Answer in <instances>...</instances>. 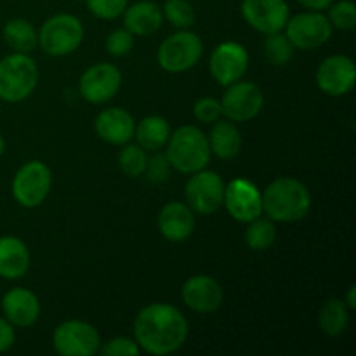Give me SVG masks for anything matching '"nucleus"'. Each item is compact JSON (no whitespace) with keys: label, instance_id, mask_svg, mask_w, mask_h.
Returning a JSON list of instances; mask_svg holds the SVG:
<instances>
[{"label":"nucleus","instance_id":"39","mask_svg":"<svg viewBox=\"0 0 356 356\" xmlns=\"http://www.w3.org/2000/svg\"><path fill=\"white\" fill-rule=\"evenodd\" d=\"M346 306L350 309H356V287L355 285H351L350 289H348V294H346Z\"/></svg>","mask_w":356,"mask_h":356},{"label":"nucleus","instance_id":"27","mask_svg":"<svg viewBox=\"0 0 356 356\" xmlns=\"http://www.w3.org/2000/svg\"><path fill=\"white\" fill-rule=\"evenodd\" d=\"M247 225L249 226L245 229V243L250 250L261 252L273 245L277 238V228L271 219H264L259 216Z\"/></svg>","mask_w":356,"mask_h":356},{"label":"nucleus","instance_id":"23","mask_svg":"<svg viewBox=\"0 0 356 356\" xmlns=\"http://www.w3.org/2000/svg\"><path fill=\"white\" fill-rule=\"evenodd\" d=\"M209 148L221 160H232L242 149V134L232 120H216L209 134Z\"/></svg>","mask_w":356,"mask_h":356},{"label":"nucleus","instance_id":"10","mask_svg":"<svg viewBox=\"0 0 356 356\" xmlns=\"http://www.w3.org/2000/svg\"><path fill=\"white\" fill-rule=\"evenodd\" d=\"M284 30H287L285 35L292 45L301 51L322 47L332 37V24L329 17L318 10H306L296 14L294 17H289Z\"/></svg>","mask_w":356,"mask_h":356},{"label":"nucleus","instance_id":"31","mask_svg":"<svg viewBox=\"0 0 356 356\" xmlns=\"http://www.w3.org/2000/svg\"><path fill=\"white\" fill-rule=\"evenodd\" d=\"M329 21L337 30H353L356 24V6L351 0H339L329 7Z\"/></svg>","mask_w":356,"mask_h":356},{"label":"nucleus","instance_id":"37","mask_svg":"<svg viewBox=\"0 0 356 356\" xmlns=\"http://www.w3.org/2000/svg\"><path fill=\"white\" fill-rule=\"evenodd\" d=\"M16 343V330L14 325L6 318L0 316V353H6Z\"/></svg>","mask_w":356,"mask_h":356},{"label":"nucleus","instance_id":"36","mask_svg":"<svg viewBox=\"0 0 356 356\" xmlns=\"http://www.w3.org/2000/svg\"><path fill=\"white\" fill-rule=\"evenodd\" d=\"M170 172H172V165L165 153H156L152 159H148L145 174L152 183H165L169 181Z\"/></svg>","mask_w":356,"mask_h":356},{"label":"nucleus","instance_id":"9","mask_svg":"<svg viewBox=\"0 0 356 356\" xmlns=\"http://www.w3.org/2000/svg\"><path fill=\"white\" fill-rule=\"evenodd\" d=\"M52 346L61 356H92L99 351L101 336L90 323L66 320L54 329Z\"/></svg>","mask_w":356,"mask_h":356},{"label":"nucleus","instance_id":"3","mask_svg":"<svg viewBox=\"0 0 356 356\" xmlns=\"http://www.w3.org/2000/svg\"><path fill=\"white\" fill-rule=\"evenodd\" d=\"M165 155L177 172L193 174L209 165L212 153L207 136L200 129L195 125H183L170 132Z\"/></svg>","mask_w":356,"mask_h":356},{"label":"nucleus","instance_id":"14","mask_svg":"<svg viewBox=\"0 0 356 356\" xmlns=\"http://www.w3.org/2000/svg\"><path fill=\"white\" fill-rule=\"evenodd\" d=\"M315 79L318 89L327 96H346L356 82V66L353 59L344 54L329 56L318 65Z\"/></svg>","mask_w":356,"mask_h":356},{"label":"nucleus","instance_id":"38","mask_svg":"<svg viewBox=\"0 0 356 356\" xmlns=\"http://www.w3.org/2000/svg\"><path fill=\"white\" fill-rule=\"evenodd\" d=\"M305 9L308 10H318V13H323V10L329 9L336 0H298Z\"/></svg>","mask_w":356,"mask_h":356},{"label":"nucleus","instance_id":"26","mask_svg":"<svg viewBox=\"0 0 356 356\" xmlns=\"http://www.w3.org/2000/svg\"><path fill=\"white\" fill-rule=\"evenodd\" d=\"M350 323V308L341 299L332 298L325 301L318 313V325L322 332L329 337H337L348 329Z\"/></svg>","mask_w":356,"mask_h":356},{"label":"nucleus","instance_id":"7","mask_svg":"<svg viewBox=\"0 0 356 356\" xmlns=\"http://www.w3.org/2000/svg\"><path fill=\"white\" fill-rule=\"evenodd\" d=\"M52 172L49 165L40 160H30L23 163L14 174L13 197L21 207L35 209L45 202L51 193Z\"/></svg>","mask_w":356,"mask_h":356},{"label":"nucleus","instance_id":"21","mask_svg":"<svg viewBox=\"0 0 356 356\" xmlns=\"http://www.w3.org/2000/svg\"><path fill=\"white\" fill-rule=\"evenodd\" d=\"M122 16H124L125 28L134 37H146V35L156 33L163 21L162 7L152 0H139L132 6H127Z\"/></svg>","mask_w":356,"mask_h":356},{"label":"nucleus","instance_id":"8","mask_svg":"<svg viewBox=\"0 0 356 356\" xmlns=\"http://www.w3.org/2000/svg\"><path fill=\"white\" fill-rule=\"evenodd\" d=\"M225 181L214 170L202 169L198 172L190 174L184 197L186 204L195 214L211 216L222 207L225 200Z\"/></svg>","mask_w":356,"mask_h":356},{"label":"nucleus","instance_id":"30","mask_svg":"<svg viewBox=\"0 0 356 356\" xmlns=\"http://www.w3.org/2000/svg\"><path fill=\"white\" fill-rule=\"evenodd\" d=\"M163 17L179 30H188L195 24V9L188 0H167L162 9Z\"/></svg>","mask_w":356,"mask_h":356},{"label":"nucleus","instance_id":"15","mask_svg":"<svg viewBox=\"0 0 356 356\" xmlns=\"http://www.w3.org/2000/svg\"><path fill=\"white\" fill-rule=\"evenodd\" d=\"M222 205L238 222H250L263 216V198L256 184L243 177H236L225 186Z\"/></svg>","mask_w":356,"mask_h":356},{"label":"nucleus","instance_id":"35","mask_svg":"<svg viewBox=\"0 0 356 356\" xmlns=\"http://www.w3.org/2000/svg\"><path fill=\"white\" fill-rule=\"evenodd\" d=\"M99 355L103 356H138L141 353V348L138 346L134 339L129 337H113L106 344L99 346Z\"/></svg>","mask_w":356,"mask_h":356},{"label":"nucleus","instance_id":"17","mask_svg":"<svg viewBox=\"0 0 356 356\" xmlns=\"http://www.w3.org/2000/svg\"><path fill=\"white\" fill-rule=\"evenodd\" d=\"M181 298L191 312L209 315L221 308L225 301V292L216 278L209 275H195L183 284Z\"/></svg>","mask_w":356,"mask_h":356},{"label":"nucleus","instance_id":"25","mask_svg":"<svg viewBox=\"0 0 356 356\" xmlns=\"http://www.w3.org/2000/svg\"><path fill=\"white\" fill-rule=\"evenodd\" d=\"M2 37L14 52L28 54L38 45V33L35 26L30 21L21 19V17L10 19L3 24Z\"/></svg>","mask_w":356,"mask_h":356},{"label":"nucleus","instance_id":"22","mask_svg":"<svg viewBox=\"0 0 356 356\" xmlns=\"http://www.w3.org/2000/svg\"><path fill=\"white\" fill-rule=\"evenodd\" d=\"M30 270V250L17 236H0V278L17 280Z\"/></svg>","mask_w":356,"mask_h":356},{"label":"nucleus","instance_id":"11","mask_svg":"<svg viewBox=\"0 0 356 356\" xmlns=\"http://www.w3.org/2000/svg\"><path fill=\"white\" fill-rule=\"evenodd\" d=\"M221 110L228 120L240 124L249 122L261 113L264 106L263 90L254 82H238L226 87L221 99Z\"/></svg>","mask_w":356,"mask_h":356},{"label":"nucleus","instance_id":"18","mask_svg":"<svg viewBox=\"0 0 356 356\" xmlns=\"http://www.w3.org/2000/svg\"><path fill=\"white\" fill-rule=\"evenodd\" d=\"M2 312L14 327L26 329L40 316V301L30 289L14 287L3 294Z\"/></svg>","mask_w":356,"mask_h":356},{"label":"nucleus","instance_id":"4","mask_svg":"<svg viewBox=\"0 0 356 356\" xmlns=\"http://www.w3.org/2000/svg\"><path fill=\"white\" fill-rule=\"evenodd\" d=\"M38 66L23 52H13L0 59V99L21 103L35 92L38 86Z\"/></svg>","mask_w":356,"mask_h":356},{"label":"nucleus","instance_id":"33","mask_svg":"<svg viewBox=\"0 0 356 356\" xmlns=\"http://www.w3.org/2000/svg\"><path fill=\"white\" fill-rule=\"evenodd\" d=\"M106 51L108 54L113 58H124V56L131 54L134 49V35L127 30V28H118L113 30L106 38Z\"/></svg>","mask_w":356,"mask_h":356},{"label":"nucleus","instance_id":"1","mask_svg":"<svg viewBox=\"0 0 356 356\" xmlns=\"http://www.w3.org/2000/svg\"><path fill=\"white\" fill-rule=\"evenodd\" d=\"M134 341L141 351L165 356L181 350L188 339V320L176 306L153 302L134 318Z\"/></svg>","mask_w":356,"mask_h":356},{"label":"nucleus","instance_id":"34","mask_svg":"<svg viewBox=\"0 0 356 356\" xmlns=\"http://www.w3.org/2000/svg\"><path fill=\"white\" fill-rule=\"evenodd\" d=\"M193 115L200 124H214L222 117L221 101L216 97H200L193 104Z\"/></svg>","mask_w":356,"mask_h":356},{"label":"nucleus","instance_id":"2","mask_svg":"<svg viewBox=\"0 0 356 356\" xmlns=\"http://www.w3.org/2000/svg\"><path fill=\"white\" fill-rule=\"evenodd\" d=\"M261 198L263 212L273 222H298L312 211V193L296 177H277L264 188Z\"/></svg>","mask_w":356,"mask_h":356},{"label":"nucleus","instance_id":"32","mask_svg":"<svg viewBox=\"0 0 356 356\" xmlns=\"http://www.w3.org/2000/svg\"><path fill=\"white\" fill-rule=\"evenodd\" d=\"M87 9L97 19H117L127 9V0H86Z\"/></svg>","mask_w":356,"mask_h":356},{"label":"nucleus","instance_id":"12","mask_svg":"<svg viewBox=\"0 0 356 356\" xmlns=\"http://www.w3.org/2000/svg\"><path fill=\"white\" fill-rule=\"evenodd\" d=\"M122 86V72L111 63H97L80 76L79 92L87 103L104 104L117 96Z\"/></svg>","mask_w":356,"mask_h":356},{"label":"nucleus","instance_id":"6","mask_svg":"<svg viewBox=\"0 0 356 356\" xmlns=\"http://www.w3.org/2000/svg\"><path fill=\"white\" fill-rule=\"evenodd\" d=\"M204 54V42L197 33L181 30L160 44L156 61L167 73H184L195 68Z\"/></svg>","mask_w":356,"mask_h":356},{"label":"nucleus","instance_id":"19","mask_svg":"<svg viewBox=\"0 0 356 356\" xmlns=\"http://www.w3.org/2000/svg\"><path fill=\"white\" fill-rule=\"evenodd\" d=\"M97 136L104 143L113 146H124L134 138V118L124 108H104L94 122Z\"/></svg>","mask_w":356,"mask_h":356},{"label":"nucleus","instance_id":"40","mask_svg":"<svg viewBox=\"0 0 356 356\" xmlns=\"http://www.w3.org/2000/svg\"><path fill=\"white\" fill-rule=\"evenodd\" d=\"M3 152H6V141H3V138L0 136V156L3 155Z\"/></svg>","mask_w":356,"mask_h":356},{"label":"nucleus","instance_id":"29","mask_svg":"<svg viewBox=\"0 0 356 356\" xmlns=\"http://www.w3.org/2000/svg\"><path fill=\"white\" fill-rule=\"evenodd\" d=\"M146 163H148V155H146V149H143L139 145L127 143L118 153V167L127 177L143 176Z\"/></svg>","mask_w":356,"mask_h":356},{"label":"nucleus","instance_id":"20","mask_svg":"<svg viewBox=\"0 0 356 356\" xmlns=\"http://www.w3.org/2000/svg\"><path fill=\"white\" fill-rule=\"evenodd\" d=\"M159 229L169 242H184L195 229V212L183 202H169L159 214Z\"/></svg>","mask_w":356,"mask_h":356},{"label":"nucleus","instance_id":"28","mask_svg":"<svg viewBox=\"0 0 356 356\" xmlns=\"http://www.w3.org/2000/svg\"><path fill=\"white\" fill-rule=\"evenodd\" d=\"M296 47L292 45V42L289 40V37L282 31L277 33L266 35V40H264V56H266L268 63L273 66H285L292 61L294 58Z\"/></svg>","mask_w":356,"mask_h":356},{"label":"nucleus","instance_id":"5","mask_svg":"<svg viewBox=\"0 0 356 356\" xmlns=\"http://www.w3.org/2000/svg\"><path fill=\"white\" fill-rule=\"evenodd\" d=\"M86 30L79 17L72 14H56L42 24L38 31V45L47 56L63 58L80 47Z\"/></svg>","mask_w":356,"mask_h":356},{"label":"nucleus","instance_id":"16","mask_svg":"<svg viewBox=\"0 0 356 356\" xmlns=\"http://www.w3.org/2000/svg\"><path fill=\"white\" fill-rule=\"evenodd\" d=\"M242 16L250 28L263 35L282 31L291 17L285 0H243Z\"/></svg>","mask_w":356,"mask_h":356},{"label":"nucleus","instance_id":"24","mask_svg":"<svg viewBox=\"0 0 356 356\" xmlns=\"http://www.w3.org/2000/svg\"><path fill=\"white\" fill-rule=\"evenodd\" d=\"M170 136V125L167 118L160 115L145 117L134 129V138L138 145L146 152H159L167 145Z\"/></svg>","mask_w":356,"mask_h":356},{"label":"nucleus","instance_id":"13","mask_svg":"<svg viewBox=\"0 0 356 356\" xmlns=\"http://www.w3.org/2000/svg\"><path fill=\"white\" fill-rule=\"evenodd\" d=\"M247 68H249V52L238 42H222L212 51L209 59L212 79L222 87L242 80Z\"/></svg>","mask_w":356,"mask_h":356}]
</instances>
